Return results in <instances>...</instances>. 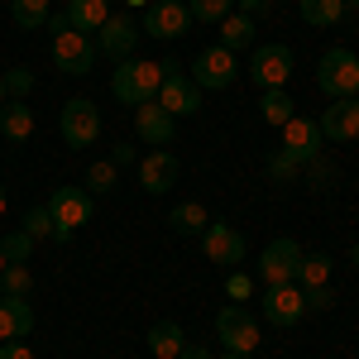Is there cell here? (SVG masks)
<instances>
[{
    "instance_id": "cell-50",
    "label": "cell",
    "mask_w": 359,
    "mask_h": 359,
    "mask_svg": "<svg viewBox=\"0 0 359 359\" xmlns=\"http://www.w3.org/2000/svg\"><path fill=\"white\" fill-rule=\"evenodd\" d=\"M0 273H5V259H0Z\"/></svg>"
},
{
    "instance_id": "cell-14",
    "label": "cell",
    "mask_w": 359,
    "mask_h": 359,
    "mask_svg": "<svg viewBox=\"0 0 359 359\" xmlns=\"http://www.w3.org/2000/svg\"><path fill=\"white\" fill-rule=\"evenodd\" d=\"M306 311V292L297 283H278V287H264V316H269V326H297Z\"/></svg>"
},
{
    "instance_id": "cell-22",
    "label": "cell",
    "mask_w": 359,
    "mask_h": 359,
    "mask_svg": "<svg viewBox=\"0 0 359 359\" xmlns=\"http://www.w3.org/2000/svg\"><path fill=\"white\" fill-rule=\"evenodd\" d=\"M67 20L77 34H91L111 20V0H67Z\"/></svg>"
},
{
    "instance_id": "cell-7",
    "label": "cell",
    "mask_w": 359,
    "mask_h": 359,
    "mask_svg": "<svg viewBox=\"0 0 359 359\" xmlns=\"http://www.w3.org/2000/svg\"><path fill=\"white\" fill-rule=\"evenodd\" d=\"M292 77V48L287 43H259L254 57H249V82L259 91H273Z\"/></svg>"
},
{
    "instance_id": "cell-26",
    "label": "cell",
    "mask_w": 359,
    "mask_h": 359,
    "mask_svg": "<svg viewBox=\"0 0 359 359\" xmlns=\"http://www.w3.org/2000/svg\"><path fill=\"white\" fill-rule=\"evenodd\" d=\"M168 225H172L177 235H201V230L211 225V216H206V206H201V201H182V206H172Z\"/></svg>"
},
{
    "instance_id": "cell-37",
    "label": "cell",
    "mask_w": 359,
    "mask_h": 359,
    "mask_svg": "<svg viewBox=\"0 0 359 359\" xmlns=\"http://www.w3.org/2000/svg\"><path fill=\"white\" fill-rule=\"evenodd\" d=\"M306 177H311V187H331L335 168H331V163H321V158H311V163H306Z\"/></svg>"
},
{
    "instance_id": "cell-15",
    "label": "cell",
    "mask_w": 359,
    "mask_h": 359,
    "mask_svg": "<svg viewBox=\"0 0 359 359\" xmlns=\"http://www.w3.org/2000/svg\"><path fill=\"white\" fill-rule=\"evenodd\" d=\"M177 172H182V163H177V154H168V149H154V154H144L139 158V187L149 196H163L177 187Z\"/></svg>"
},
{
    "instance_id": "cell-25",
    "label": "cell",
    "mask_w": 359,
    "mask_h": 359,
    "mask_svg": "<svg viewBox=\"0 0 359 359\" xmlns=\"http://www.w3.org/2000/svg\"><path fill=\"white\" fill-rule=\"evenodd\" d=\"M259 115H264V125H273V130H283L292 115H297V101L283 91V86H273V91H264V101H259Z\"/></svg>"
},
{
    "instance_id": "cell-5",
    "label": "cell",
    "mask_w": 359,
    "mask_h": 359,
    "mask_svg": "<svg viewBox=\"0 0 359 359\" xmlns=\"http://www.w3.org/2000/svg\"><path fill=\"white\" fill-rule=\"evenodd\" d=\"M57 130H62V144H67V149H91L96 135H101V111H96V101H86V96L62 101Z\"/></svg>"
},
{
    "instance_id": "cell-4",
    "label": "cell",
    "mask_w": 359,
    "mask_h": 359,
    "mask_svg": "<svg viewBox=\"0 0 359 359\" xmlns=\"http://www.w3.org/2000/svg\"><path fill=\"white\" fill-rule=\"evenodd\" d=\"M316 86H321L331 101L359 96V57L350 53V48H331V53L316 62Z\"/></svg>"
},
{
    "instance_id": "cell-21",
    "label": "cell",
    "mask_w": 359,
    "mask_h": 359,
    "mask_svg": "<svg viewBox=\"0 0 359 359\" xmlns=\"http://www.w3.org/2000/svg\"><path fill=\"white\" fill-rule=\"evenodd\" d=\"M34 135V115H29L25 101H5L0 106V139H10V144H25Z\"/></svg>"
},
{
    "instance_id": "cell-36",
    "label": "cell",
    "mask_w": 359,
    "mask_h": 359,
    "mask_svg": "<svg viewBox=\"0 0 359 359\" xmlns=\"http://www.w3.org/2000/svg\"><path fill=\"white\" fill-rule=\"evenodd\" d=\"M302 292H306V311H331V306H335L331 287H302Z\"/></svg>"
},
{
    "instance_id": "cell-45",
    "label": "cell",
    "mask_w": 359,
    "mask_h": 359,
    "mask_svg": "<svg viewBox=\"0 0 359 359\" xmlns=\"http://www.w3.org/2000/svg\"><path fill=\"white\" fill-rule=\"evenodd\" d=\"M221 359H249V355H230V350H225V355H221Z\"/></svg>"
},
{
    "instance_id": "cell-28",
    "label": "cell",
    "mask_w": 359,
    "mask_h": 359,
    "mask_svg": "<svg viewBox=\"0 0 359 359\" xmlns=\"http://www.w3.org/2000/svg\"><path fill=\"white\" fill-rule=\"evenodd\" d=\"M48 15H53L48 0H10V20H15L20 29H43Z\"/></svg>"
},
{
    "instance_id": "cell-43",
    "label": "cell",
    "mask_w": 359,
    "mask_h": 359,
    "mask_svg": "<svg viewBox=\"0 0 359 359\" xmlns=\"http://www.w3.org/2000/svg\"><path fill=\"white\" fill-rule=\"evenodd\" d=\"M177 359H211V355H206L201 345H192V340H187V345H182V355H177Z\"/></svg>"
},
{
    "instance_id": "cell-46",
    "label": "cell",
    "mask_w": 359,
    "mask_h": 359,
    "mask_svg": "<svg viewBox=\"0 0 359 359\" xmlns=\"http://www.w3.org/2000/svg\"><path fill=\"white\" fill-rule=\"evenodd\" d=\"M0 216H5V187H0Z\"/></svg>"
},
{
    "instance_id": "cell-35",
    "label": "cell",
    "mask_w": 359,
    "mask_h": 359,
    "mask_svg": "<svg viewBox=\"0 0 359 359\" xmlns=\"http://www.w3.org/2000/svg\"><path fill=\"white\" fill-rule=\"evenodd\" d=\"M187 10H192V20H201V25H221L225 15L235 10V0H192Z\"/></svg>"
},
{
    "instance_id": "cell-6",
    "label": "cell",
    "mask_w": 359,
    "mask_h": 359,
    "mask_svg": "<svg viewBox=\"0 0 359 359\" xmlns=\"http://www.w3.org/2000/svg\"><path fill=\"white\" fill-rule=\"evenodd\" d=\"M216 340H221L230 355H249V350L259 345V321H254L240 302H230V306L216 311Z\"/></svg>"
},
{
    "instance_id": "cell-32",
    "label": "cell",
    "mask_w": 359,
    "mask_h": 359,
    "mask_svg": "<svg viewBox=\"0 0 359 359\" xmlns=\"http://www.w3.org/2000/svg\"><path fill=\"white\" fill-rule=\"evenodd\" d=\"M0 86H5L10 101H25L29 91H34V72H29V67H5V72H0Z\"/></svg>"
},
{
    "instance_id": "cell-40",
    "label": "cell",
    "mask_w": 359,
    "mask_h": 359,
    "mask_svg": "<svg viewBox=\"0 0 359 359\" xmlns=\"http://www.w3.org/2000/svg\"><path fill=\"white\" fill-rule=\"evenodd\" d=\"M240 5V15H269L273 10V0H235Z\"/></svg>"
},
{
    "instance_id": "cell-20",
    "label": "cell",
    "mask_w": 359,
    "mask_h": 359,
    "mask_svg": "<svg viewBox=\"0 0 359 359\" xmlns=\"http://www.w3.org/2000/svg\"><path fill=\"white\" fill-rule=\"evenodd\" d=\"M144 340H149V359H177L182 345H187V331H182L177 321H158Z\"/></svg>"
},
{
    "instance_id": "cell-33",
    "label": "cell",
    "mask_w": 359,
    "mask_h": 359,
    "mask_svg": "<svg viewBox=\"0 0 359 359\" xmlns=\"http://www.w3.org/2000/svg\"><path fill=\"white\" fill-rule=\"evenodd\" d=\"M29 254H34V240H29L25 230H10V235L0 240V259H5V264H29Z\"/></svg>"
},
{
    "instance_id": "cell-47",
    "label": "cell",
    "mask_w": 359,
    "mask_h": 359,
    "mask_svg": "<svg viewBox=\"0 0 359 359\" xmlns=\"http://www.w3.org/2000/svg\"><path fill=\"white\" fill-rule=\"evenodd\" d=\"M345 10H359V0H345Z\"/></svg>"
},
{
    "instance_id": "cell-8",
    "label": "cell",
    "mask_w": 359,
    "mask_h": 359,
    "mask_svg": "<svg viewBox=\"0 0 359 359\" xmlns=\"http://www.w3.org/2000/svg\"><path fill=\"white\" fill-rule=\"evenodd\" d=\"M297 259H302V245H297V240H287V235H283V240H269L264 254H259V264H254V269H259V283H264V287L292 283V278H297Z\"/></svg>"
},
{
    "instance_id": "cell-31",
    "label": "cell",
    "mask_w": 359,
    "mask_h": 359,
    "mask_svg": "<svg viewBox=\"0 0 359 359\" xmlns=\"http://www.w3.org/2000/svg\"><path fill=\"white\" fill-rule=\"evenodd\" d=\"M20 230H25L29 240H53V216H48V206H29Z\"/></svg>"
},
{
    "instance_id": "cell-49",
    "label": "cell",
    "mask_w": 359,
    "mask_h": 359,
    "mask_svg": "<svg viewBox=\"0 0 359 359\" xmlns=\"http://www.w3.org/2000/svg\"><path fill=\"white\" fill-rule=\"evenodd\" d=\"M0 106H5V86H0Z\"/></svg>"
},
{
    "instance_id": "cell-34",
    "label": "cell",
    "mask_w": 359,
    "mask_h": 359,
    "mask_svg": "<svg viewBox=\"0 0 359 359\" xmlns=\"http://www.w3.org/2000/svg\"><path fill=\"white\" fill-rule=\"evenodd\" d=\"M264 172H269V182H297L302 163H297V158H287L283 149H273V154H269V163H264Z\"/></svg>"
},
{
    "instance_id": "cell-19",
    "label": "cell",
    "mask_w": 359,
    "mask_h": 359,
    "mask_svg": "<svg viewBox=\"0 0 359 359\" xmlns=\"http://www.w3.org/2000/svg\"><path fill=\"white\" fill-rule=\"evenodd\" d=\"M25 335H34L29 297H0V340H25Z\"/></svg>"
},
{
    "instance_id": "cell-16",
    "label": "cell",
    "mask_w": 359,
    "mask_h": 359,
    "mask_svg": "<svg viewBox=\"0 0 359 359\" xmlns=\"http://www.w3.org/2000/svg\"><path fill=\"white\" fill-rule=\"evenodd\" d=\"M316 125H321V139L326 144H350V139H359V96H345V101L326 106V115Z\"/></svg>"
},
{
    "instance_id": "cell-27",
    "label": "cell",
    "mask_w": 359,
    "mask_h": 359,
    "mask_svg": "<svg viewBox=\"0 0 359 359\" xmlns=\"http://www.w3.org/2000/svg\"><path fill=\"white\" fill-rule=\"evenodd\" d=\"M302 20L311 29H331L345 20V0H302Z\"/></svg>"
},
{
    "instance_id": "cell-38",
    "label": "cell",
    "mask_w": 359,
    "mask_h": 359,
    "mask_svg": "<svg viewBox=\"0 0 359 359\" xmlns=\"http://www.w3.org/2000/svg\"><path fill=\"white\" fill-rule=\"evenodd\" d=\"M225 297H235V302H240V297H249V278L230 269V278H225Z\"/></svg>"
},
{
    "instance_id": "cell-42",
    "label": "cell",
    "mask_w": 359,
    "mask_h": 359,
    "mask_svg": "<svg viewBox=\"0 0 359 359\" xmlns=\"http://www.w3.org/2000/svg\"><path fill=\"white\" fill-rule=\"evenodd\" d=\"M43 29H53V34H62V29H72V20H67V10H62V15H48V25Z\"/></svg>"
},
{
    "instance_id": "cell-41",
    "label": "cell",
    "mask_w": 359,
    "mask_h": 359,
    "mask_svg": "<svg viewBox=\"0 0 359 359\" xmlns=\"http://www.w3.org/2000/svg\"><path fill=\"white\" fill-rule=\"evenodd\" d=\"M135 158H139V154H135V144H115V158H111L115 168H120V163H135Z\"/></svg>"
},
{
    "instance_id": "cell-13",
    "label": "cell",
    "mask_w": 359,
    "mask_h": 359,
    "mask_svg": "<svg viewBox=\"0 0 359 359\" xmlns=\"http://www.w3.org/2000/svg\"><path fill=\"white\" fill-rule=\"evenodd\" d=\"M321 144H326V139H321V125L306 120V115H292V120L283 125V144H278V149L306 168L311 158H321Z\"/></svg>"
},
{
    "instance_id": "cell-2",
    "label": "cell",
    "mask_w": 359,
    "mask_h": 359,
    "mask_svg": "<svg viewBox=\"0 0 359 359\" xmlns=\"http://www.w3.org/2000/svg\"><path fill=\"white\" fill-rule=\"evenodd\" d=\"M154 101H158L172 120H177V115H196V111H201V86L182 72L177 57H163V86H158Z\"/></svg>"
},
{
    "instance_id": "cell-18",
    "label": "cell",
    "mask_w": 359,
    "mask_h": 359,
    "mask_svg": "<svg viewBox=\"0 0 359 359\" xmlns=\"http://www.w3.org/2000/svg\"><path fill=\"white\" fill-rule=\"evenodd\" d=\"M135 135L144 139V144H172V115H168L158 101L135 106Z\"/></svg>"
},
{
    "instance_id": "cell-29",
    "label": "cell",
    "mask_w": 359,
    "mask_h": 359,
    "mask_svg": "<svg viewBox=\"0 0 359 359\" xmlns=\"http://www.w3.org/2000/svg\"><path fill=\"white\" fill-rule=\"evenodd\" d=\"M29 292H34L29 264H5V273H0V297H29Z\"/></svg>"
},
{
    "instance_id": "cell-1",
    "label": "cell",
    "mask_w": 359,
    "mask_h": 359,
    "mask_svg": "<svg viewBox=\"0 0 359 359\" xmlns=\"http://www.w3.org/2000/svg\"><path fill=\"white\" fill-rule=\"evenodd\" d=\"M163 86V62H144V57H125L115 62V77H111V91L115 101L125 106H149Z\"/></svg>"
},
{
    "instance_id": "cell-17",
    "label": "cell",
    "mask_w": 359,
    "mask_h": 359,
    "mask_svg": "<svg viewBox=\"0 0 359 359\" xmlns=\"http://www.w3.org/2000/svg\"><path fill=\"white\" fill-rule=\"evenodd\" d=\"M139 39H144V29H139L135 20H106V25L96 29V48H101L106 57H115V62L135 57Z\"/></svg>"
},
{
    "instance_id": "cell-30",
    "label": "cell",
    "mask_w": 359,
    "mask_h": 359,
    "mask_svg": "<svg viewBox=\"0 0 359 359\" xmlns=\"http://www.w3.org/2000/svg\"><path fill=\"white\" fill-rule=\"evenodd\" d=\"M115 182H120V168H115L111 158H101V163H91V168H86V192H91V196L115 192Z\"/></svg>"
},
{
    "instance_id": "cell-48",
    "label": "cell",
    "mask_w": 359,
    "mask_h": 359,
    "mask_svg": "<svg viewBox=\"0 0 359 359\" xmlns=\"http://www.w3.org/2000/svg\"><path fill=\"white\" fill-rule=\"evenodd\" d=\"M130 5H154V0H130Z\"/></svg>"
},
{
    "instance_id": "cell-24",
    "label": "cell",
    "mask_w": 359,
    "mask_h": 359,
    "mask_svg": "<svg viewBox=\"0 0 359 359\" xmlns=\"http://www.w3.org/2000/svg\"><path fill=\"white\" fill-rule=\"evenodd\" d=\"M216 29H221V48H230V53H240V48H249V43H254V20H249V15H240V10H230Z\"/></svg>"
},
{
    "instance_id": "cell-23",
    "label": "cell",
    "mask_w": 359,
    "mask_h": 359,
    "mask_svg": "<svg viewBox=\"0 0 359 359\" xmlns=\"http://www.w3.org/2000/svg\"><path fill=\"white\" fill-rule=\"evenodd\" d=\"M331 269H335L331 254H321V249H316V254H302L292 283H297V287H326V283H331Z\"/></svg>"
},
{
    "instance_id": "cell-11",
    "label": "cell",
    "mask_w": 359,
    "mask_h": 359,
    "mask_svg": "<svg viewBox=\"0 0 359 359\" xmlns=\"http://www.w3.org/2000/svg\"><path fill=\"white\" fill-rule=\"evenodd\" d=\"M53 67L67 72V77H86V72L96 67V43H91L86 34H77V29L53 34Z\"/></svg>"
},
{
    "instance_id": "cell-3",
    "label": "cell",
    "mask_w": 359,
    "mask_h": 359,
    "mask_svg": "<svg viewBox=\"0 0 359 359\" xmlns=\"http://www.w3.org/2000/svg\"><path fill=\"white\" fill-rule=\"evenodd\" d=\"M48 216H53V240H72L91 221V192L86 187H53Z\"/></svg>"
},
{
    "instance_id": "cell-39",
    "label": "cell",
    "mask_w": 359,
    "mask_h": 359,
    "mask_svg": "<svg viewBox=\"0 0 359 359\" xmlns=\"http://www.w3.org/2000/svg\"><path fill=\"white\" fill-rule=\"evenodd\" d=\"M0 359H34V350L25 340H0Z\"/></svg>"
},
{
    "instance_id": "cell-9",
    "label": "cell",
    "mask_w": 359,
    "mask_h": 359,
    "mask_svg": "<svg viewBox=\"0 0 359 359\" xmlns=\"http://www.w3.org/2000/svg\"><path fill=\"white\" fill-rule=\"evenodd\" d=\"M144 34L149 39H163V43H172V39H182L187 29H192V10L182 5V0H154V5H144Z\"/></svg>"
},
{
    "instance_id": "cell-12",
    "label": "cell",
    "mask_w": 359,
    "mask_h": 359,
    "mask_svg": "<svg viewBox=\"0 0 359 359\" xmlns=\"http://www.w3.org/2000/svg\"><path fill=\"white\" fill-rule=\"evenodd\" d=\"M201 254L221 269H240L245 264V235L235 230L230 221H211L201 230Z\"/></svg>"
},
{
    "instance_id": "cell-44",
    "label": "cell",
    "mask_w": 359,
    "mask_h": 359,
    "mask_svg": "<svg viewBox=\"0 0 359 359\" xmlns=\"http://www.w3.org/2000/svg\"><path fill=\"white\" fill-rule=\"evenodd\" d=\"M350 264H355V269H359V245H355V249H350Z\"/></svg>"
},
{
    "instance_id": "cell-10",
    "label": "cell",
    "mask_w": 359,
    "mask_h": 359,
    "mask_svg": "<svg viewBox=\"0 0 359 359\" xmlns=\"http://www.w3.org/2000/svg\"><path fill=\"white\" fill-rule=\"evenodd\" d=\"M235 77H240V62H235V53L221 48V43L192 57V82L201 86V91H225V86H235Z\"/></svg>"
}]
</instances>
